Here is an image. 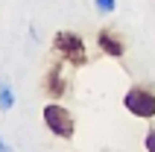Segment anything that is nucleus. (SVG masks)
Listing matches in <instances>:
<instances>
[{
    "label": "nucleus",
    "instance_id": "obj_1",
    "mask_svg": "<svg viewBox=\"0 0 155 152\" xmlns=\"http://www.w3.org/2000/svg\"><path fill=\"white\" fill-rule=\"evenodd\" d=\"M53 50L64 64L70 68H85L88 64V50H85V41L82 35H76L73 29H59L53 35Z\"/></svg>",
    "mask_w": 155,
    "mask_h": 152
},
{
    "label": "nucleus",
    "instance_id": "obj_2",
    "mask_svg": "<svg viewBox=\"0 0 155 152\" xmlns=\"http://www.w3.org/2000/svg\"><path fill=\"white\" fill-rule=\"evenodd\" d=\"M44 117V126L50 129V135L61 137V140H70V137L76 135V120H73V114H70L64 105H59V102H47L41 111Z\"/></svg>",
    "mask_w": 155,
    "mask_h": 152
},
{
    "label": "nucleus",
    "instance_id": "obj_3",
    "mask_svg": "<svg viewBox=\"0 0 155 152\" xmlns=\"http://www.w3.org/2000/svg\"><path fill=\"white\" fill-rule=\"evenodd\" d=\"M123 105H126V111L135 114V117H143V120L155 117V94L149 91V88H140V85L129 88V91L123 94Z\"/></svg>",
    "mask_w": 155,
    "mask_h": 152
},
{
    "label": "nucleus",
    "instance_id": "obj_4",
    "mask_svg": "<svg viewBox=\"0 0 155 152\" xmlns=\"http://www.w3.org/2000/svg\"><path fill=\"white\" fill-rule=\"evenodd\" d=\"M61 64H64V61H56V64L47 70V76H44V91H47V97H53V100H61V97L68 94V79H64Z\"/></svg>",
    "mask_w": 155,
    "mask_h": 152
},
{
    "label": "nucleus",
    "instance_id": "obj_5",
    "mask_svg": "<svg viewBox=\"0 0 155 152\" xmlns=\"http://www.w3.org/2000/svg\"><path fill=\"white\" fill-rule=\"evenodd\" d=\"M97 47L105 53V56H114V59H120L123 53H126V44L117 32H114L111 26H103L100 32H97Z\"/></svg>",
    "mask_w": 155,
    "mask_h": 152
},
{
    "label": "nucleus",
    "instance_id": "obj_6",
    "mask_svg": "<svg viewBox=\"0 0 155 152\" xmlns=\"http://www.w3.org/2000/svg\"><path fill=\"white\" fill-rule=\"evenodd\" d=\"M12 105H15V94H12V88L3 82L0 85V111H9Z\"/></svg>",
    "mask_w": 155,
    "mask_h": 152
},
{
    "label": "nucleus",
    "instance_id": "obj_7",
    "mask_svg": "<svg viewBox=\"0 0 155 152\" xmlns=\"http://www.w3.org/2000/svg\"><path fill=\"white\" fill-rule=\"evenodd\" d=\"M94 6H97V12H103V15H111L114 9H117V3H114V0H94Z\"/></svg>",
    "mask_w": 155,
    "mask_h": 152
},
{
    "label": "nucleus",
    "instance_id": "obj_8",
    "mask_svg": "<svg viewBox=\"0 0 155 152\" xmlns=\"http://www.w3.org/2000/svg\"><path fill=\"white\" fill-rule=\"evenodd\" d=\"M143 146H147L149 152H155V129H149V132H147V140H143Z\"/></svg>",
    "mask_w": 155,
    "mask_h": 152
},
{
    "label": "nucleus",
    "instance_id": "obj_9",
    "mask_svg": "<svg viewBox=\"0 0 155 152\" xmlns=\"http://www.w3.org/2000/svg\"><path fill=\"white\" fill-rule=\"evenodd\" d=\"M6 149H9V146H6V144H3V140H0V152H6Z\"/></svg>",
    "mask_w": 155,
    "mask_h": 152
}]
</instances>
